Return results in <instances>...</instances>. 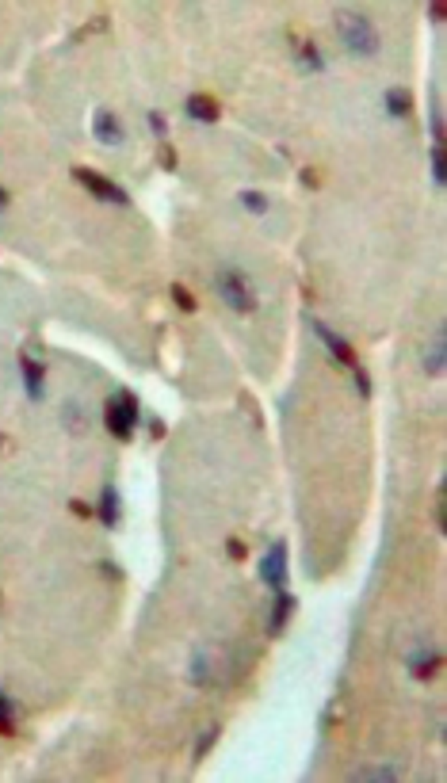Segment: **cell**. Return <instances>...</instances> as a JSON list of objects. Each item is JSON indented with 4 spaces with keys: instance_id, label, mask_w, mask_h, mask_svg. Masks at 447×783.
<instances>
[{
    "instance_id": "7402d4cb",
    "label": "cell",
    "mask_w": 447,
    "mask_h": 783,
    "mask_svg": "<svg viewBox=\"0 0 447 783\" xmlns=\"http://www.w3.org/2000/svg\"><path fill=\"white\" fill-rule=\"evenodd\" d=\"M226 546H230V558H233V562H241V558H245V554H248V546L241 543V539H230V543H226Z\"/></svg>"
},
{
    "instance_id": "3957f363",
    "label": "cell",
    "mask_w": 447,
    "mask_h": 783,
    "mask_svg": "<svg viewBox=\"0 0 447 783\" xmlns=\"http://www.w3.org/2000/svg\"><path fill=\"white\" fill-rule=\"evenodd\" d=\"M340 35H344L348 50H352L355 58H367L378 50V39H375V31H371V24L363 16H344L340 19Z\"/></svg>"
},
{
    "instance_id": "9a60e30c",
    "label": "cell",
    "mask_w": 447,
    "mask_h": 783,
    "mask_svg": "<svg viewBox=\"0 0 447 783\" xmlns=\"http://www.w3.org/2000/svg\"><path fill=\"white\" fill-rule=\"evenodd\" d=\"M169 294H172V302H176L180 310H187V314H192V310H195V298H192V291H187V287L172 283V291H169Z\"/></svg>"
},
{
    "instance_id": "9c48e42d",
    "label": "cell",
    "mask_w": 447,
    "mask_h": 783,
    "mask_svg": "<svg viewBox=\"0 0 447 783\" xmlns=\"http://www.w3.org/2000/svg\"><path fill=\"white\" fill-rule=\"evenodd\" d=\"M291 612H294V596H291V592H279L276 607H271V619H268V634H279V630H283V623L291 619Z\"/></svg>"
},
{
    "instance_id": "52a82bcc",
    "label": "cell",
    "mask_w": 447,
    "mask_h": 783,
    "mask_svg": "<svg viewBox=\"0 0 447 783\" xmlns=\"http://www.w3.org/2000/svg\"><path fill=\"white\" fill-rule=\"evenodd\" d=\"M184 108H187V115H192L195 123H214V119H218V103L210 100V96H199V92H195V96H187Z\"/></svg>"
},
{
    "instance_id": "7c38bea8",
    "label": "cell",
    "mask_w": 447,
    "mask_h": 783,
    "mask_svg": "<svg viewBox=\"0 0 447 783\" xmlns=\"http://www.w3.org/2000/svg\"><path fill=\"white\" fill-rule=\"evenodd\" d=\"M409 668H413L416 680H428V676L439 668V653H436V650H421L413 661H409Z\"/></svg>"
},
{
    "instance_id": "2e32d148",
    "label": "cell",
    "mask_w": 447,
    "mask_h": 783,
    "mask_svg": "<svg viewBox=\"0 0 447 783\" xmlns=\"http://www.w3.org/2000/svg\"><path fill=\"white\" fill-rule=\"evenodd\" d=\"M241 207H248L253 214H264V210H268V199L256 195V192H241Z\"/></svg>"
},
{
    "instance_id": "4fadbf2b",
    "label": "cell",
    "mask_w": 447,
    "mask_h": 783,
    "mask_svg": "<svg viewBox=\"0 0 447 783\" xmlns=\"http://www.w3.org/2000/svg\"><path fill=\"white\" fill-rule=\"evenodd\" d=\"M0 734H16V707L4 691H0Z\"/></svg>"
},
{
    "instance_id": "f546056e",
    "label": "cell",
    "mask_w": 447,
    "mask_h": 783,
    "mask_svg": "<svg viewBox=\"0 0 447 783\" xmlns=\"http://www.w3.org/2000/svg\"><path fill=\"white\" fill-rule=\"evenodd\" d=\"M4 203H8V192H0V207H4Z\"/></svg>"
},
{
    "instance_id": "ac0fdd59",
    "label": "cell",
    "mask_w": 447,
    "mask_h": 783,
    "mask_svg": "<svg viewBox=\"0 0 447 783\" xmlns=\"http://www.w3.org/2000/svg\"><path fill=\"white\" fill-rule=\"evenodd\" d=\"M424 367L432 371V375H439L444 371V337H436V348H432V355H428V363Z\"/></svg>"
},
{
    "instance_id": "5b68a950",
    "label": "cell",
    "mask_w": 447,
    "mask_h": 783,
    "mask_svg": "<svg viewBox=\"0 0 447 783\" xmlns=\"http://www.w3.org/2000/svg\"><path fill=\"white\" fill-rule=\"evenodd\" d=\"M260 581L271 584V589H283V581H287V546L283 543H276L268 550V558L260 562Z\"/></svg>"
},
{
    "instance_id": "484cf974",
    "label": "cell",
    "mask_w": 447,
    "mask_h": 783,
    "mask_svg": "<svg viewBox=\"0 0 447 783\" xmlns=\"http://www.w3.org/2000/svg\"><path fill=\"white\" fill-rule=\"evenodd\" d=\"M436 528L444 531V489L436 493Z\"/></svg>"
},
{
    "instance_id": "44dd1931",
    "label": "cell",
    "mask_w": 447,
    "mask_h": 783,
    "mask_svg": "<svg viewBox=\"0 0 447 783\" xmlns=\"http://www.w3.org/2000/svg\"><path fill=\"white\" fill-rule=\"evenodd\" d=\"M298 54H302V65H310V69H321V65H325V62H321V58H317L314 42H306V47H302V50H298Z\"/></svg>"
},
{
    "instance_id": "277c9868",
    "label": "cell",
    "mask_w": 447,
    "mask_h": 783,
    "mask_svg": "<svg viewBox=\"0 0 447 783\" xmlns=\"http://www.w3.org/2000/svg\"><path fill=\"white\" fill-rule=\"evenodd\" d=\"M73 176H77L81 184H85L88 192L96 195V199H103V203H119V207H126V203H130V199H126V192H123V187H115L108 176H100V172H92V169H73Z\"/></svg>"
},
{
    "instance_id": "4316f807",
    "label": "cell",
    "mask_w": 447,
    "mask_h": 783,
    "mask_svg": "<svg viewBox=\"0 0 447 783\" xmlns=\"http://www.w3.org/2000/svg\"><path fill=\"white\" fill-rule=\"evenodd\" d=\"M149 130H153V134H165V119L157 115V111H153V115H149Z\"/></svg>"
},
{
    "instance_id": "8992f818",
    "label": "cell",
    "mask_w": 447,
    "mask_h": 783,
    "mask_svg": "<svg viewBox=\"0 0 447 783\" xmlns=\"http://www.w3.org/2000/svg\"><path fill=\"white\" fill-rule=\"evenodd\" d=\"M92 134L103 142V146H123V138H126V130H123V123H119L111 111H100V115L92 119Z\"/></svg>"
},
{
    "instance_id": "ffe728a7",
    "label": "cell",
    "mask_w": 447,
    "mask_h": 783,
    "mask_svg": "<svg viewBox=\"0 0 447 783\" xmlns=\"http://www.w3.org/2000/svg\"><path fill=\"white\" fill-rule=\"evenodd\" d=\"M394 768H363V772H355V780H394Z\"/></svg>"
},
{
    "instance_id": "d4e9b609",
    "label": "cell",
    "mask_w": 447,
    "mask_h": 783,
    "mask_svg": "<svg viewBox=\"0 0 447 783\" xmlns=\"http://www.w3.org/2000/svg\"><path fill=\"white\" fill-rule=\"evenodd\" d=\"M161 165L165 169H176V153H172V146H161Z\"/></svg>"
},
{
    "instance_id": "ba28073f",
    "label": "cell",
    "mask_w": 447,
    "mask_h": 783,
    "mask_svg": "<svg viewBox=\"0 0 447 783\" xmlns=\"http://www.w3.org/2000/svg\"><path fill=\"white\" fill-rule=\"evenodd\" d=\"M314 329H317V337H321L325 344H329V352L337 355V360L344 363V367H360V363H355V352H352V348H348L344 340L337 337V332H329V329H325V325H314Z\"/></svg>"
},
{
    "instance_id": "cb8c5ba5",
    "label": "cell",
    "mask_w": 447,
    "mask_h": 783,
    "mask_svg": "<svg viewBox=\"0 0 447 783\" xmlns=\"http://www.w3.org/2000/svg\"><path fill=\"white\" fill-rule=\"evenodd\" d=\"M69 508H73V512L81 516V520H92V508H88L85 500H69Z\"/></svg>"
},
{
    "instance_id": "83f0119b",
    "label": "cell",
    "mask_w": 447,
    "mask_h": 783,
    "mask_svg": "<svg viewBox=\"0 0 447 783\" xmlns=\"http://www.w3.org/2000/svg\"><path fill=\"white\" fill-rule=\"evenodd\" d=\"M428 16L436 19V24H444V8H439V4H432V8H428Z\"/></svg>"
},
{
    "instance_id": "d6986e66",
    "label": "cell",
    "mask_w": 447,
    "mask_h": 783,
    "mask_svg": "<svg viewBox=\"0 0 447 783\" xmlns=\"http://www.w3.org/2000/svg\"><path fill=\"white\" fill-rule=\"evenodd\" d=\"M218 741V726H210V730H203V737H199V745H195V760H203L207 757V749Z\"/></svg>"
},
{
    "instance_id": "6da1fadb",
    "label": "cell",
    "mask_w": 447,
    "mask_h": 783,
    "mask_svg": "<svg viewBox=\"0 0 447 783\" xmlns=\"http://www.w3.org/2000/svg\"><path fill=\"white\" fill-rule=\"evenodd\" d=\"M103 424L115 439H130L134 436V424H138V398L134 394H115V398L103 405Z\"/></svg>"
},
{
    "instance_id": "e0dca14e",
    "label": "cell",
    "mask_w": 447,
    "mask_h": 783,
    "mask_svg": "<svg viewBox=\"0 0 447 783\" xmlns=\"http://www.w3.org/2000/svg\"><path fill=\"white\" fill-rule=\"evenodd\" d=\"M444 176H447V172H444V146L436 142V146H432V180H436V184H444Z\"/></svg>"
},
{
    "instance_id": "8fae6325",
    "label": "cell",
    "mask_w": 447,
    "mask_h": 783,
    "mask_svg": "<svg viewBox=\"0 0 447 783\" xmlns=\"http://www.w3.org/2000/svg\"><path fill=\"white\" fill-rule=\"evenodd\" d=\"M19 363H24V386H27V394L39 401L42 398V363L31 360V355H24Z\"/></svg>"
},
{
    "instance_id": "30bf717a",
    "label": "cell",
    "mask_w": 447,
    "mask_h": 783,
    "mask_svg": "<svg viewBox=\"0 0 447 783\" xmlns=\"http://www.w3.org/2000/svg\"><path fill=\"white\" fill-rule=\"evenodd\" d=\"M119 493H115V485H103V493H100V520H103V528H119Z\"/></svg>"
},
{
    "instance_id": "603a6c76",
    "label": "cell",
    "mask_w": 447,
    "mask_h": 783,
    "mask_svg": "<svg viewBox=\"0 0 447 783\" xmlns=\"http://www.w3.org/2000/svg\"><path fill=\"white\" fill-rule=\"evenodd\" d=\"M352 371H355V386H360V394H363V398H367V394H371V378L363 375L360 367H352Z\"/></svg>"
},
{
    "instance_id": "f1b7e54d",
    "label": "cell",
    "mask_w": 447,
    "mask_h": 783,
    "mask_svg": "<svg viewBox=\"0 0 447 783\" xmlns=\"http://www.w3.org/2000/svg\"><path fill=\"white\" fill-rule=\"evenodd\" d=\"M149 432H153V439H161V436H165V424L153 421V424H149Z\"/></svg>"
},
{
    "instance_id": "7a4b0ae2",
    "label": "cell",
    "mask_w": 447,
    "mask_h": 783,
    "mask_svg": "<svg viewBox=\"0 0 447 783\" xmlns=\"http://www.w3.org/2000/svg\"><path fill=\"white\" fill-rule=\"evenodd\" d=\"M214 287H218V294L230 302V310H241V314L256 310V294H253V287L245 283L241 271H222V276L214 279Z\"/></svg>"
},
{
    "instance_id": "5bb4252c",
    "label": "cell",
    "mask_w": 447,
    "mask_h": 783,
    "mask_svg": "<svg viewBox=\"0 0 447 783\" xmlns=\"http://www.w3.org/2000/svg\"><path fill=\"white\" fill-rule=\"evenodd\" d=\"M386 111H390L394 119L409 115V96H405V92H398V88H390V92H386Z\"/></svg>"
}]
</instances>
